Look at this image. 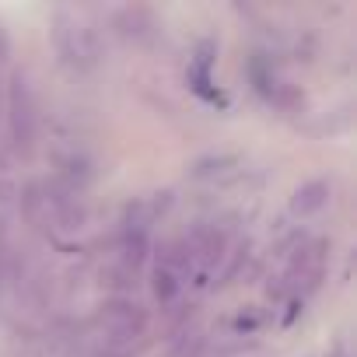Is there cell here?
Listing matches in <instances>:
<instances>
[{
  "label": "cell",
  "mask_w": 357,
  "mask_h": 357,
  "mask_svg": "<svg viewBox=\"0 0 357 357\" xmlns=\"http://www.w3.org/2000/svg\"><path fill=\"white\" fill-rule=\"evenodd\" d=\"M95 329L109 340V343H133L137 336H144L147 329V315L137 301L130 298H112L105 305H98L95 312Z\"/></svg>",
  "instance_id": "3"
},
{
  "label": "cell",
  "mask_w": 357,
  "mask_h": 357,
  "mask_svg": "<svg viewBox=\"0 0 357 357\" xmlns=\"http://www.w3.org/2000/svg\"><path fill=\"white\" fill-rule=\"evenodd\" d=\"M322 249H326L322 242H308V245H301V249L294 252V259H291V266H287V284H291L294 291H301V284L312 287V284L322 277V263H326V252H322Z\"/></svg>",
  "instance_id": "4"
},
{
  "label": "cell",
  "mask_w": 357,
  "mask_h": 357,
  "mask_svg": "<svg viewBox=\"0 0 357 357\" xmlns=\"http://www.w3.org/2000/svg\"><path fill=\"white\" fill-rule=\"evenodd\" d=\"M53 39H56L60 56H63L70 67H91V63L98 60V39H95V29H91L88 22H81L74 11H56Z\"/></svg>",
  "instance_id": "2"
},
{
  "label": "cell",
  "mask_w": 357,
  "mask_h": 357,
  "mask_svg": "<svg viewBox=\"0 0 357 357\" xmlns=\"http://www.w3.org/2000/svg\"><path fill=\"white\" fill-rule=\"evenodd\" d=\"M183 287H186V280L178 277L175 270H168V266H158L154 270V294H158L161 305H172L178 294H183Z\"/></svg>",
  "instance_id": "6"
},
{
  "label": "cell",
  "mask_w": 357,
  "mask_h": 357,
  "mask_svg": "<svg viewBox=\"0 0 357 357\" xmlns=\"http://www.w3.org/2000/svg\"><path fill=\"white\" fill-rule=\"evenodd\" d=\"M8 123H11V140L22 154H32L36 137H39V112H36V91L25 74L11 77L8 88Z\"/></svg>",
  "instance_id": "1"
},
{
  "label": "cell",
  "mask_w": 357,
  "mask_h": 357,
  "mask_svg": "<svg viewBox=\"0 0 357 357\" xmlns=\"http://www.w3.org/2000/svg\"><path fill=\"white\" fill-rule=\"evenodd\" d=\"M329 193H333V186L326 183V178L301 183V186L294 190V197H291V214H294V218H312V214H319V211L329 204Z\"/></svg>",
  "instance_id": "5"
}]
</instances>
